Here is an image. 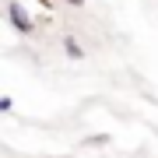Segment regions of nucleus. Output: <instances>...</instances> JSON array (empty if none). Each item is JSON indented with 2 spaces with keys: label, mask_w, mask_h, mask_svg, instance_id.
Listing matches in <instances>:
<instances>
[{
  "label": "nucleus",
  "mask_w": 158,
  "mask_h": 158,
  "mask_svg": "<svg viewBox=\"0 0 158 158\" xmlns=\"http://www.w3.org/2000/svg\"><path fill=\"white\" fill-rule=\"evenodd\" d=\"M7 18H11V25H14L21 35L35 32V21H32V14L25 11V4H21V0H11V4H7Z\"/></svg>",
  "instance_id": "f257e3e1"
},
{
  "label": "nucleus",
  "mask_w": 158,
  "mask_h": 158,
  "mask_svg": "<svg viewBox=\"0 0 158 158\" xmlns=\"http://www.w3.org/2000/svg\"><path fill=\"white\" fill-rule=\"evenodd\" d=\"M63 49H67L70 60H81V56H85V49H81V42L74 39V35H63Z\"/></svg>",
  "instance_id": "f03ea898"
},
{
  "label": "nucleus",
  "mask_w": 158,
  "mask_h": 158,
  "mask_svg": "<svg viewBox=\"0 0 158 158\" xmlns=\"http://www.w3.org/2000/svg\"><path fill=\"white\" fill-rule=\"evenodd\" d=\"M63 4H70V7H85V0H63Z\"/></svg>",
  "instance_id": "7ed1b4c3"
}]
</instances>
